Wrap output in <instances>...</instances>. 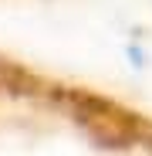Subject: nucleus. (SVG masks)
I'll return each instance as SVG.
<instances>
[{"mask_svg": "<svg viewBox=\"0 0 152 156\" xmlns=\"http://www.w3.org/2000/svg\"><path fill=\"white\" fill-rule=\"evenodd\" d=\"M20 112H54L74 122L105 119L108 126L122 122V112L112 105H101V98L91 95L85 85H71L61 75H51L34 61L14 58L0 51V119Z\"/></svg>", "mask_w": 152, "mask_h": 156, "instance_id": "obj_1", "label": "nucleus"}]
</instances>
